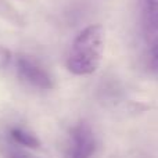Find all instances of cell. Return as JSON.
<instances>
[{
  "label": "cell",
  "instance_id": "obj_3",
  "mask_svg": "<svg viewBox=\"0 0 158 158\" xmlns=\"http://www.w3.org/2000/svg\"><path fill=\"white\" fill-rule=\"evenodd\" d=\"M17 74L19 79L42 90L53 89V78L36 60L28 56H19L17 60Z\"/></svg>",
  "mask_w": 158,
  "mask_h": 158
},
{
  "label": "cell",
  "instance_id": "obj_1",
  "mask_svg": "<svg viewBox=\"0 0 158 158\" xmlns=\"http://www.w3.org/2000/svg\"><path fill=\"white\" fill-rule=\"evenodd\" d=\"M106 31L101 25L85 28L74 39L67 57V68L71 74L83 77L97 71L104 54Z\"/></svg>",
  "mask_w": 158,
  "mask_h": 158
},
{
  "label": "cell",
  "instance_id": "obj_2",
  "mask_svg": "<svg viewBox=\"0 0 158 158\" xmlns=\"http://www.w3.org/2000/svg\"><path fill=\"white\" fill-rule=\"evenodd\" d=\"M96 136L89 123L79 122L69 133L67 158H92L96 151Z\"/></svg>",
  "mask_w": 158,
  "mask_h": 158
},
{
  "label": "cell",
  "instance_id": "obj_5",
  "mask_svg": "<svg viewBox=\"0 0 158 158\" xmlns=\"http://www.w3.org/2000/svg\"><path fill=\"white\" fill-rule=\"evenodd\" d=\"M140 4L146 24L158 31V0H140Z\"/></svg>",
  "mask_w": 158,
  "mask_h": 158
},
{
  "label": "cell",
  "instance_id": "obj_9",
  "mask_svg": "<svg viewBox=\"0 0 158 158\" xmlns=\"http://www.w3.org/2000/svg\"><path fill=\"white\" fill-rule=\"evenodd\" d=\"M11 158H35V157H31L28 154H14V156H11Z\"/></svg>",
  "mask_w": 158,
  "mask_h": 158
},
{
  "label": "cell",
  "instance_id": "obj_8",
  "mask_svg": "<svg viewBox=\"0 0 158 158\" xmlns=\"http://www.w3.org/2000/svg\"><path fill=\"white\" fill-rule=\"evenodd\" d=\"M151 68H153V71H156L158 72V50L156 53H154V56H153V58H151Z\"/></svg>",
  "mask_w": 158,
  "mask_h": 158
},
{
  "label": "cell",
  "instance_id": "obj_4",
  "mask_svg": "<svg viewBox=\"0 0 158 158\" xmlns=\"http://www.w3.org/2000/svg\"><path fill=\"white\" fill-rule=\"evenodd\" d=\"M10 137L14 143L28 148H38L40 146V142L36 137V135L27 131L25 128H21V126H13L10 129Z\"/></svg>",
  "mask_w": 158,
  "mask_h": 158
},
{
  "label": "cell",
  "instance_id": "obj_6",
  "mask_svg": "<svg viewBox=\"0 0 158 158\" xmlns=\"http://www.w3.org/2000/svg\"><path fill=\"white\" fill-rule=\"evenodd\" d=\"M0 15L4 17L7 21L13 22V24H15V25L22 24V19H21V17L18 15V13H17L10 4H7L4 0H0Z\"/></svg>",
  "mask_w": 158,
  "mask_h": 158
},
{
  "label": "cell",
  "instance_id": "obj_7",
  "mask_svg": "<svg viewBox=\"0 0 158 158\" xmlns=\"http://www.w3.org/2000/svg\"><path fill=\"white\" fill-rule=\"evenodd\" d=\"M10 60H11V53L7 47L4 46H0V71L4 69L6 67L10 64Z\"/></svg>",
  "mask_w": 158,
  "mask_h": 158
}]
</instances>
